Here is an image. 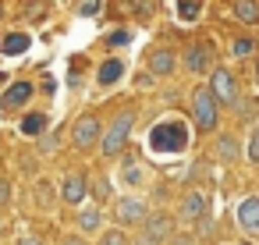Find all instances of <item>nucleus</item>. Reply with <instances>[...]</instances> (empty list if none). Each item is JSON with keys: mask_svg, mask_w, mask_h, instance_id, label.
I'll list each match as a JSON object with an SVG mask.
<instances>
[{"mask_svg": "<svg viewBox=\"0 0 259 245\" xmlns=\"http://www.w3.org/2000/svg\"><path fill=\"white\" fill-rule=\"evenodd\" d=\"M47 125H50V121H47V114H43V110H29V114L22 117V125H18V128H22V135L39 139V135H47Z\"/></svg>", "mask_w": 259, "mask_h": 245, "instance_id": "obj_14", "label": "nucleus"}, {"mask_svg": "<svg viewBox=\"0 0 259 245\" xmlns=\"http://www.w3.org/2000/svg\"><path fill=\"white\" fill-rule=\"evenodd\" d=\"M238 245H255V241H248V238H245V241H238Z\"/></svg>", "mask_w": 259, "mask_h": 245, "instance_id": "obj_36", "label": "nucleus"}, {"mask_svg": "<svg viewBox=\"0 0 259 245\" xmlns=\"http://www.w3.org/2000/svg\"><path fill=\"white\" fill-rule=\"evenodd\" d=\"M209 64H213V47H209V43H192L188 54H185V68H188L192 75H206Z\"/></svg>", "mask_w": 259, "mask_h": 245, "instance_id": "obj_8", "label": "nucleus"}, {"mask_svg": "<svg viewBox=\"0 0 259 245\" xmlns=\"http://www.w3.org/2000/svg\"><path fill=\"white\" fill-rule=\"evenodd\" d=\"M142 234L153 241V245H163V241H170L178 231H174V217L170 213H163V210H156V213H149L146 217V224H142Z\"/></svg>", "mask_w": 259, "mask_h": 245, "instance_id": "obj_6", "label": "nucleus"}, {"mask_svg": "<svg viewBox=\"0 0 259 245\" xmlns=\"http://www.w3.org/2000/svg\"><path fill=\"white\" fill-rule=\"evenodd\" d=\"M195 224H199V234H209V231H213V217H209V213H206L202 220H195Z\"/></svg>", "mask_w": 259, "mask_h": 245, "instance_id": "obj_31", "label": "nucleus"}, {"mask_svg": "<svg viewBox=\"0 0 259 245\" xmlns=\"http://www.w3.org/2000/svg\"><path fill=\"white\" fill-rule=\"evenodd\" d=\"M146 217H149V206H146L139 195H124V199L114 202V220H117L121 231H124V227H142Z\"/></svg>", "mask_w": 259, "mask_h": 245, "instance_id": "obj_5", "label": "nucleus"}, {"mask_svg": "<svg viewBox=\"0 0 259 245\" xmlns=\"http://www.w3.org/2000/svg\"><path fill=\"white\" fill-rule=\"evenodd\" d=\"M167 245H195V234H174Z\"/></svg>", "mask_w": 259, "mask_h": 245, "instance_id": "obj_30", "label": "nucleus"}, {"mask_svg": "<svg viewBox=\"0 0 259 245\" xmlns=\"http://www.w3.org/2000/svg\"><path fill=\"white\" fill-rule=\"evenodd\" d=\"M89 195L96 199V206H100V202H107V199H110V181H107L103 174H100V178H93V181H89Z\"/></svg>", "mask_w": 259, "mask_h": 245, "instance_id": "obj_20", "label": "nucleus"}, {"mask_svg": "<svg viewBox=\"0 0 259 245\" xmlns=\"http://www.w3.org/2000/svg\"><path fill=\"white\" fill-rule=\"evenodd\" d=\"M100 139H103V121L96 117V114H82L75 125H71V146L75 149H96L100 146Z\"/></svg>", "mask_w": 259, "mask_h": 245, "instance_id": "obj_4", "label": "nucleus"}, {"mask_svg": "<svg viewBox=\"0 0 259 245\" xmlns=\"http://www.w3.org/2000/svg\"><path fill=\"white\" fill-rule=\"evenodd\" d=\"M32 93H36L32 82H11L4 89V96H0V107H4V110H18V107H25L32 100Z\"/></svg>", "mask_w": 259, "mask_h": 245, "instance_id": "obj_9", "label": "nucleus"}, {"mask_svg": "<svg viewBox=\"0 0 259 245\" xmlns=\"http://www.w3.org/2000/svg\"><path fill=\"white\" fill-rule=\"evenodd\" d=\"M245 156H248V164H259V132H252V135H248Z\"/></svg>", "mask_w": 259, "mask_h": 245, "instance_id": "obj_24", "label": "nucleus"}, {"mask_svg": "<svg viewBox=\"0 0 259 245\" xmlns=\"http://www.w3.org/2000/svg\"><path fill=\"white\" fill-rule=\"evenodd\" d=\"M8 202H11V181H8L4 174H0V210H4Z\"/></svg>", "mask_w": 259, "mask_h": 245, "instance_id": "obj_28", "label": "nucleus"}, {"mask_svg": "<svg viewBox=\"0 0 259 245\" xmlns=\"http://www.w3.org/2000/svg\"><path fill=\"white\" fill-rule=\"evenodd\" d=\"M85 199H89V178L78 174V171H68V174L61 178V202H68V206H82Z\"/></svg>", "mask_w": 259, "mask_h": 245, "instance_id": "obj_7", "label": "nucleus"}, {"mask_svg": "<svg viewBox=\"0 0 259 245\" xmlns=\"http://www.w3.org/2000/svg\"><path fill=\"white\" fill-rule=\"evenodd\" d=\"M146 68H149V75H153V78H167V75H174L178 57H174L167 47H160V50H153V54L146 57Z\"/></svg>", "mask_w": 259, "mask_h": 245, "instance_id": "obj_10", "label": "nucleus"}, {"mask_svg": "<svg viewBox=\"0 0 259 245\" xmlns=\"http://www.w3.org/2000/svg\"><path fill=\"white\" fill-rule=\"evenodd\" d=\"M121 181H124L128 188H139V185L146 181V174H142V167H139L135 160H124V167H121Z\"/></svg>", "mask_w": 259, "mask_h": 245, "instance_id": "obj_19", "label": "nucleus"}, {"mask_svg": "<svg viewBox=\"0 0 259 245\" xmlns=\"http://www.w3.org/2000/svg\"><path fill=\"white\" fill-rule=\"evenodd\" d=\"M96 245H128V234L121 227H107V231H100Z\"/></svg>", "mask_w": 259, "mask_h": 245, "instance_id": "obj_21", "label": "nucleus"}, {"mask_svg": "<svg viewBox=\"0 0 259 245\" xmlns=\"http://www.w3.org/2000/svg\"><path fill=\"white\" fill-rule=\"evenodd\" d=\"M50 188H54V185H50V181H39V185H36V202H39V206H43V210H47V206H50Z\"/></svg>", "mask_w": 259, "mask_h": 245, "instance_id": "obj_25", "label": "nucleus"}, {"mask_svg": "<svg viewBox=\"0 0 259 245\" xmlns=\"http://www.w3.org/2000/svg\"><path fill=\"white\" fill-rule=\"evenodd\" d=\"M206 213H209V202H206V195L192 188V192L181 199V210H178V217H181V220H202Z\"/></svg>", "mask_w": 259, "mask_h": 245, "instance_id": "obj_12", "label": "nucleus"}, {"mask_svg": "<svg viewBox=\"0 0 259 245\" xmlns=\"http://www.w3.org/2000/svg\"><path fill=\"white\" fill-rule=\"evenodd\" d=\"M132 128H135V110L128 107V110H121V114L110 121V128H103L100 153H103L107 160H110V156H121L124 146H128V139H132Z\"/></svg>", "mask_w": 259, "mask_h": 245, "instance_id": "obj_1", "label": "nucleus"}, {"mask_svg": "<svg viewBox=\"0 0 259 245\" xmlns=\"http://www.w3.org/2000/svg\"><path fill=\"white\" fill-rule=\"evenodd\" d=\"M103 11V4L100 0H89V4H78V15H85V18H93V15H100Z\"/></svg>", "mask_w": 259, "mask_h": 245, "instance_id": "obj_27", "label": "nucleus"}, {"mask_svg": "<svg viewBox=\"0 0 259 245\" xmlns=\"http://www.w3.org/2000/svg\"><path fill=\"white\" fill-rule=\"evenodd\" d=\"M217 156H220L224 164H238V156H241L238 139H234V135H217Z\"/></svg>", "mask_w": 259, "mask_h": 245, "instance_id": "obj_17", "label": "nucleus"}, {"mask_svg": "<svg viewBox=\"0 0 259 245\" xmlns=\"http://www.w3.org/2000/svg\"><path fill=\"white\" fill-rule=\"evenodd\" d=\"M255 78H259V54H255Z\"/></svg>", "mask_w": 259, "mask_h": 245, "instance_id": "obj_35", "label": "nucleus"}, {"mask_svg": "<svg viewBox=\"0 0 259 245\" xmlns=\"http://www.w3.org/2000/svg\"><path fill=\"white\" fill-rule=\"evenodd\" d=\"M29 50V36L25 32H8L4 39H0V54H8V57H18Z\"/></svg>", "mask_w": 259, "mask_h": 245, "instance_id": "obj_16", "label": "nucleus"}, {"mask_svg": "<svg viewBox=\"0 0 259 245\" xmlns=\"http://www.w3.org/2000/svg\"><path fill=\"white\" fill-rule=\"evenodd\" d=\"M15 245H43V241H39V238H32V234H25V238H18Z\"/></svg>", "mask_w": 259, "mask_h": 245, "instance_id": "obj_33", "label": "nucleus"}, {"mask_svg": "<svg viewBox=\"0 0 259 245\" xmlns=\"http://www.w3.org/2000/svg\"><path fill=\"white\" fill-rule=\"evenodd\" d=\"M192 114H195V128L199 132H217V125H220V103L209 93V86H195V93H192Z\"/></svg>", "mask_w": 259, "mask_h": 245, "instance_id": "obj_2", "label": "nucleus"}, {"mask_svg": "<svg viewBox=\"0 0 259 245\" xmlns=\"http://www.w3.org/2000/svg\"><path fill=\"white\" fill-rule=\"evenodd\" d=\"M61 245H89V241H85V238H82V234H68V238H64V241H61Z\"/></svg>", "mask_w": 259, "mask_h": 245, "instance_id": "obj_32", "label": "nucleus"}, {"mask_svg": "<svg viewBox=\"0 0 259 245\" xmlns=\"http://www.w3.org/2000/svg\"><path fill=\"white\" fill-rule=\"evenodd\" d=\"M238 224H241V231H248V234H259V195H245L241 202H238Z\"/></svg>", "mask_w": 259, "mask_h": 245, "instance_id": "obj_11", "label": "nucleus"}, {"mask_svg": "<svg viewBox=\"0 0 259 245\" xmlns=\"http://www.w3.org/2000/svg\"><path fill=\"white\" fill-rule=\"evenodd\" d=\"M231 11L241 25H259V4H252V0H234Z\"/></svg>", "mask_w": 259, "mask_h": 245, "instance_id": "obj_18", "label": "nucleus"}, {"mask_svg": "<svg viewBox=\"0 0 259 245\" xmlns=\"http://www.w3.org/2000/svg\"><path fill=\"white\" fill-rule=\"evenodd\" d=\"M178 15H181L185 22H195V18L202 15V4H178Z\"/></svg>", "mask_w": 259, "mask_h": 245, "instance_id": "obj_23", "label": "nucleus"}, {"mask_svg": "<svg viewBox=\"0 0 259 245\" xmlns=\"http://www.w3.org/2000/svg\"><path fill=\"white\" fill-rule=\"evenodd\" d=\"M75 220H78V231H82V234L103 231V210H100V206H82Z\"/></svg>", "mask_w": 259, "mask_h": 245, "instance_id": "obj_13", "label": "nucleus"}, {"mask_svg": "<svg viewBox=\"0 0 259 245\" xmlns=\"http://www.w3.org/2000/svg\"><path fill=\"white\" fill-rule=\"evenodd\" d=\"M128 245H153V241H149L146 234H139V238H135V241H128Z\"/></svg>", "mask_w": 259, "mask_h": 245, "instance_id": "obj_34", "label": "nucleus"}, {"mask_svg": "<svg viewBox=\"0 0 259 245\" xmlns=\"http://www.w3.org/2000/svg\"><path fill=\"white\" fill-rule=\"evenodd\" d=\"M209 93L217 96L220 107H234V110H238V103H241L238 78H234L227 68H213V75H209Z\"/></svg>", "mask_w": 259, "mask_h": 245, "instance_id": "obj_3", "label": "nucleus"}, {"mask_svg": "<svg viewBox=\"0 0 259 245\" xmlns=\"http://www.w3.org/2000/svg\"><path fill=\"white\" fill-rule=\"evenodd\" d=\"M124 75V61H117V57H110V61H103L100 64V71H96V82L107 89V86H114L117 78Z\"/></svg>", "mask_w": 259, "mask_h": 245, "instance_id": "obj_15", "label": "nucleus"}, {"mask_svg": "<svg viewBox=\"0 0 259 245\" xmlns=\"http://www.w3.org/2000/svg\"><path fill=\"white\" fill-rule=\"evenodd\" d=\"M231 54H234V57H255V43H252L248 36H238V39L231 43Z\"/></svg>", "mask_w": 259, "mask_h": 245, "instance_id": "obj_22", "label": "nucleus"}, {"mask_svg": "<svg viewBox=\"0 0 259 245\" xmlns=\"http://www.w3.org/2000/svg\"><path fill=\"white\" fill-rule=\"evenodd\" d=\"M50 149H57V135H54V132L39 135V153H50Z\"/></svg>", "mask_w": 259, "mask_h": 245, "instance_id": "obj_29", "label": "nucleus"}, {"mask_svg": "<svg viewBox=\"0 0 259 245\" xmlns=\"http://www.w3.org/2000/svg\"><path fill=\"white\" fill-rule=\"evenodd\" d=\"M107 43H110V47H124V43H132V32L117 29V32H110V36H107Z\"/></svg>", "mask_w": 259, "mask_h": 245, "instance_id": "obj_26", "label": "nucleus"}]
</instances>
